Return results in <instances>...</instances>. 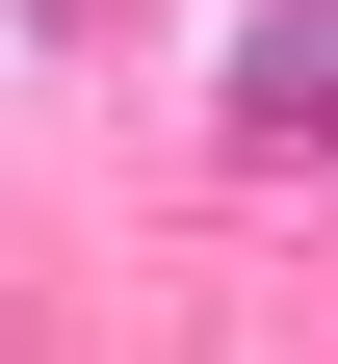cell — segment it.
I'll list each match as a JSON object with an SVG mask.
<instances>
[{"instance_id": "1", "label": "cell", "mask_w": 338, "mask_h": 364, "mask_svg": "<svg viewBox=\"0 0 338 364\" xmlns=\"http://www.w3.org/2000/svg\"><path fill=\"white\" fill-rule=\"evenodd\" d=\"M234 130L338 156V0H260V26H234Z\"/></svg>"}]
</instances>
